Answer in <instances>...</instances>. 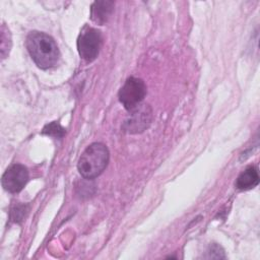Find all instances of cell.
I'll return each mask as SVG.
<instances>
[{"mask_svg":"<svg viewBox=\"0 0 260 260\" xmlns=\"http://www.w3.org/2000/svg\"><path fill=\"white\" fill-rule=\"evenodd\" d=\"M103 45L102 32L91 26L85 25L77 39V49L85 62H92L101 51Z\"/></svg>","mask_w":260,"mask_h":260,"instance_id":"obj_3","label":"cell"},{"mask_svg":"<svg viewBox=\"0 0 260 260\" xmlns=\"http://www.w3.org/2000/svg\"><path fill=\"white\" fill-rule=\"evenodd\" d=\"M132 112L130 119L125 122V129L130 133H138L146 129L151 121V109L148 105H140Z\"/></svg>","mask_w":260,"mask_h":260,"instance_id":"obj_6","label":"cell"},{"mask_svg":"<svg viewBox=\"0 0 260 260\" xmlns=\"http://www.w3.org/2000/svg\"><path fill=\"white\" fill-rule=\"evenodd\" d=\"M28 178V170L25 166L13 164L4 172L1 179V184L6 191L10 193H17L26 185Z\"/></svg>","mask_w":260,"mask_h":260,"instance_id":"obj_5","label":"cell"},{"mask_svg":"<svg viewBox=\"0 0 260 260\" xmlns=\"http://www.w3.org/2000/svg\"><path fill=\"white\" fill-rule=\"evenodd\" d=\"M109 157V149L104 143H91L79 156L77 162V169L79 174L84 179H95L107 168Z\"/></svg>","mask_w":260,"mask_h":260,"instance_id":"obj_2","label":"cell"},{"mask_svg":"<svg viewBox=\"0 0 260 260\" xmlns=\"http://www.w3.org/2000/svg\"><path fill=\"white\" fill-rule=\"evenodd\" d=\"M25 47L32 61L41 69H50L57 65L60 52L55 40L42 31H30L25 40Z\"/></svg>","mask_w":260,"mask_h":260,"instance_id":"obj_1","label":"cell"},{"mask_svg":"<svg viewBox=\"0 0 260 260\" xmlns=\"http://www.w3.org/2000/svg\"><path fill=\"white\" fill-rule=\"evenodd\" d=\"M208 254H209V256H208L209 258H224L225 257L221 247L216 245V244L210 246Z\"/></svg>","mask_w":260,"mask_h":260,"instance_id":"obj_10","label":"cell"},{"mask_svg":"<svg viewBox=\"0 0 260 260\" xmlns=\"http://www.w3.org/2000/svg\"><path fill=\"white\" fill-rule=\"evenodd\" d=\"M25 210V206L23 205H17L15 206L12 211H11V216H12V219H14V221H18V220H21L24 216V211Z\"/></svg>","mask_w":260,"mask_h":260,"instance_id":"obj_11","label":"cell"},{"mask_svg":"<svg viewBox=\"0 0 260 260\" xmlns=\"http://www.w3.org/2000/svg\"><path fill=\"white\" fill-rule=\"evenodd\" d=\"M42 133L46 134L48 136L55 137V138H62L65 135L66 130L58 122L54 121V122H52L50 124H47L43 128Z\"/></svg>","mask_w":260,"mask_h":260,"instance_id":"obj_9","label":"cell"},{"mask_svg":"<svg viewBox=\"0 0 260 260\" xmlns=\"http://www.w3.org/2000/svg\"><path fill=\"white\" fill-rule=\"evenodd\" d=\"M113 10V1H95L90 8V18L94 23L104 25L109 20Z\"/></svg>","mask_w":260,"mask_h":260,"instance_id":"obj_7","label":"cell"},{"mask_svg":"<svg viewBox=\"0 0 260 260\" xmlns=\"http://www.w3.org/2000/svg\"><path fill=\"white\" fill-rule=\"evenodd\" d=\"M259 183V175L257 168H247L237 179L236 187L239 190H249L256 187Z\"/></svg>","mask_w":260,"mask_h":260,"instance_id":"obj_8","label":"cell"},{"mask_svg":"<svg viewBox=\"0 0 260 260\" xmlns=\"http://www.w3.org/2000/svg\"><path fill=\"white\" fill-rule=\"evenodd\" d=\"M119 101L127 111H133L146 95V85L141 78L129 77L119 90Z\"/></svg>","mask_w":260,"mask_h":260,"instance_id":"obj_4","label":"cell"}]
</instances>
